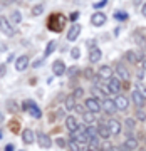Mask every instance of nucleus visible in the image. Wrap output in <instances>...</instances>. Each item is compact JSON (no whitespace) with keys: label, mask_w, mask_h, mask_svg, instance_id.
Here are the masks:
<instances>
[{"label":"nucleus","mask_w":146,"mask_h":151,"mask_svg":"<svg viewBox=\"0 0 146 151\" xmlns=\"http://www.w3.org/2000/svg\"><path fill=\"white\" fill-rule=\"evenodd\" d=\"M74 111H76V113H79V114H84L87 111L86 108H84V106H81V104L77 103V106H76V109H74Z\"/></svg>","instance_id":"nucleus-36"},{"label":"nucleus","mask_w":146,"mask_h":151,"mask_svg":"<svg viewBox=\"0 0 146 151\" xmlns=\"http://www.w3.org/2000/svg\"><path fill=\"white\" fill-rule=\"evenodd\" d=\"M106 20H108V17L103 12H96V14L91 15V24L94 27H103L104 24H106Z\"/></svg>","instance_id":"nucleus-13"},{"label":"nucleus","mask_w":146,"mask_h":151,"mask_svg":"<svg viewBox=\"0 0 146 151\" xmlns=\"http://www.w3.org/2000/svg\"><path fill=\"white\" fill-rule=\"evenodd\" d=\"M35 136H37V141H39V146H40V148L49 150V148L52 146V139H50V136L49 134H45V133H42V131H39Z\"/></svg>","instance_id":"nucleus-15"},{"label":"nucleus","mask_w":146,"mask_h":151,"mask_svg":"<svg viewBox=\"0 0 146 151\" xmlns=\"http://www.w3.org/2000/svg\"><path fill=\"white\" fill-rule=\"evenodd\" d=\"M145 124H146V121H145Z\"/></svg>","instance_id":"nucleus-52"},{"label":"nucleus","mask_w":146,"mask_h":151,"mask_svg":"<svg viewBox=\"0 0 146 151\" xmlns=\"http://www.w3.org/2000/svg\"><path fill=\"white\" fill-rule=\"evenodd\" d=\"M0 121H4V114L0 113Z\"/></svg>","instance_id":"nucleus-50"},{"label":"nucleus","mask_w":146,"mask_h":151,"mask_svg":"<svg viewBox=\"0 0 146 151\" xmlns=\"http://www.w3.org/2000/svg\"><path fill=\"white\" fill-rule=\"evenodd\" d=\"M141 15L146 17V4H143V5H141Z\"/></svg>","instance_id":"nucleus-42"},{"label":"nucleus","mask_w":146,"mask_h":151,"mask_svg":"<svg viewBox=\"0 0 146 151\" xmlns=\"http://www.w3.org/2000/svg\"><path fill=\"white\" fill-rule=\"evenodd\" d=\"M9 19H10L12 24H15V25H17V24H20V22H22V14L19 10H12Z\"/></svg>","instance_id":"nucleus-25"},{"label":"nucleus","mask_w":146,"mask_h":151,"mask_svg":"<svg viewBox=\"0 0 146 151\" xmlns=\"http://www.w3.org/2000/svg\"><path fill=\"white\" fill-rule=\"evenodd\" d=\"M84 76H86L87 79H91V81L94 79V77H96V76H94V72H92L91 69H86V70H84Z\"/></svg>","instance_id":"nucleus-35"},{"label":"nucleus","mask_w":146,"mask_h":151,"mask_svg":"<svg viewBox=\"0 0 146 151\" xmlns=\"http://www.w3.org/2000/svg\"><path fill=\"white\" fill-rule=\"evenodd\" d=\"M106 4H108V0H101V2H97V4H94V9H96V10H99V9H103L104 5H106Z\"/></svg>","instance_id":"nucleus-34"},{"label":"nucleus","mask_w":146,"mask_h":151,"mask_svg":"<svg viewBox=\"0 0 146 151\" xmlns=\"http://www.w3.org/2000/svg\"><path fill=\"white\" fill-rule=\"evenodd\" d=\"M55 47H57V42H55V40H50V42L47 44L45 50H44V57H49V55H50V54L55 50Z\"/></svg>","instance_id":"nucleus-26"},{"label":"nucleus","mask_w":146,"mask_h":151,"mask_svg":"<svg viewBox=\"0 0 146 151\" xmlns=\"http://www.w3.org/2000/svg\"><path fill=\"white\" fill-rule=\"evenodd\" d=\"M7 74V65L5 64H0V77Z\"/></svg>","instance_id":"nucleus-39"},{"label":"nucleus","mask_w":146,"mask_h":151,"mask_svg":"<svg viewBox=\"0 0 146 151\" xmlns=\"http://www.w3.org/2000/svg\"><path fill=\"white\" fill-rule=\"evenodd\" d=\"M14 2H15V0H2V2H0V5H2V7H9V5H12Z\"/></svg>","instance_id":"nucleus-38"},{"label":"nucleus","mask_w":146,"mask_h":151,"mask_svg":"<svg viewBox=\"0 0 146 151\" xmlns=\"http://www.w3.org/2000/svg\"><path fill=\"white\" fill-rule=\"evenodd\" d=\"M65 74L69 76V77H74V76H77V74H79V67H77V65L67 67V70H65Z\"/></svg>","instance_id":"nucleus-29"},{"label":"nucleus","mask_w":146,"mask_h":151,"mask_svg":"<svg viewBox=\"0 0 146 151\" xmlns=\"http://www.w3.org/2000/svg\"><path fill=\"white\" fill-rule=\"evenodd\" d=\"M72 96L76 97V101L82 99V96H84V89H82V87H76V89H74V92H72Z\"/></svg>","instance_id":"nucleus-31"},{"label":"nucleus","mask_w":146,"mask_h":151,"mask_svg":"<svg viewBox=\"0 0 146 151\" xmlns=\"http://www.w3.org/2000/svg\"><path fill=\"white\" fill-rule=\"evenodd\" d=\"M129 101L124 94H118V96L114 97V104H116V109L118 111H126V109L129 108Z\"/></svg>","instance_id":"nucleus-7"},{"label":"nucleus","mask_w":146,"mask_h":151,"mask_svg":"<svg viewBox=\"0 0 146 151\" xmlns=\"http://www.w3.org/2000/svg\"><path fill=\"white\" fill-rule=\"evenodd\" d=\"M55 143H57V146H60V148H65V145H69V143H65L64 138H57V139H55Z\"/></svg>","instance_id":"nucleus-37"},{"label":"nucleus","mask_w":146,"mask_h":151,"mask_svg":"<svg viewBox=\"0 0 146 151\" xmlns=\"http://www.w3.org/2000/svg\"><path fill=\"white\" fill-rule=\"evenodd\" d=\"M0 139H2V131H0Z\"/></svg>","instance_id":"nucleus-51"},{"label":"nucleus","mask_w":146,"mask_h":151,"mask_svg":"<svg viewBox=\"0 0 146 151\" xmlns=\"http://www.w3.org/2000/svg\"><path fill=\"white\" fill-rule=\"evenodd\" d=\"M123 145H124V148L128 151H134V150H138L140 143H138V138L133 133H126V139L123 141Z\"/></svg>","instance_id":"nucleus-5"},{"label":"nucleus","mask_w":146,"mask_h":151,"mask_svg":"<svg viewBox=\"0 0 146 151\" xmlns=\"http://www.w3.org/2000/svg\"><path fill=\"white\" fill-rule=\"evenodd\" d=\"M134 119H136V121H143V123H145V121H146V113L143 111V109H138L136 114H134Z\"/></svg>","instance_id":"nucleus-30"},{"label":"nucleus","mask_w":146,"mask_h":151,"mask_svg":"<svg viewBox=\"0 0 146 151\" xmlns=\"http://www.w3.org/2000/svg\"><path fill=\"white\" fill-rule=\"evenodd\" d=\"M64 106H65V109H69V111H74V109H76V106H77L76 97L72 96V94L65 96V99H64Z\"/></svg>","instance_id":"nucleus-22"},{"label":"nucleus","mask_w":146,"mask_h":151,"mask_svg":"<svg viewBox=\"0 0 146 151\" xmlns=\"http://www.w3.org/2000/svg\"><path fill=\"white\" fill-rule=\"evenodd\" d=\"M0 50H2V52H4V50H7V45H5V44H0Z\"/></svg>","instance_id":"nucleus-47"},{"label":"nucleus","mask_w":146,"mask_h":151,"mask_svg":"<svg viewBox=\"0 0 146 151\" xmlns=\"http://www.w3.org/2000/svg\"><path fill=\"white\" fill-rule=\"evenodd\" d=\"M97 128V136L101 138V139H104V141H108L109 138H111V129H109V126H108V123H101V124H97L96 126Z\"/></svg>","instance_id":"nucleus-12"},{"label":"nucleus","mask_w":146,"mask_h":151,"mask_svg":"<svg viewBox=\"0 0 146 151\" xmlns=\"http://www.w3.org/2000/svg\"><path fill=\"white\" fill-rule=\"evenodd\" d=\"M145 70H138V72H136V79H138V81H141V79H143V77H145Z\"/></svg>","instance_id":"nucleus-40"},{"label":"nucleus","mask_w":146,"mask_h":151,"mask_svg":"<svg viewBox=\"0 0 146 151\" xmlns=\"http://www.w3.org/2000/svg\"><path fill=\"white\" fill-rule=\"evenodd\" d=\"M82 121H84V124H86V126H92V124L96 123V114L86 111V113L82 114Z\"/></svg>","instance_id":"nucleus-23"},{"label":"nucleus","mask_w":146,"mask_h":151,"mask_svg":"<svg viewBox=\"0 0 146 151\" xmlns=\"http://www.w3.org/2000/svg\"><path fill=\"white\" fill-rule=\"evenodd\" d=\"M27 67H29V57L27 55H20V57L15 60V69L19 70V72H22V70H25Z\"/></svg>","instance_id":"nucleus-21"},{"label":"nucleus","mask_w":146,"mask_h":151,"mask_svg":"<svg viewBox=\"0 0 146 151\" xmlns=\"http://www.w3.org/2000/svg\"><path fill=\"white\" fill-rule=\"evenodd\" d=\"M108 87H109V91H111V94L118 96L119 91L123 89V81L119 79L118 76H113V77H111V79L108 81Z\"/></svg>","instance_id":"nucleus-3"},{"label":"nucleus","mask_w":146,"mask_h":151,"mask_svg":"<svg viewBox=\"0 0 146 151\" xmlns=\"http://www.w3.org/2000/svg\"><path fill=\"white\" fill-rule=\"evenodd\" d=\"M113 67L111 65H101L99 67V70H97V76L101 77V79H104V81H109L111 77H113Z\"/></svg>","instance_id":"nucleus-17"},{"label":"nucleus","mask_w":146,"mask_h":151,"mask_svg":"<svg viewBox=\"0 0 146 151\" xmlns=\"http://www.w3.org/2000/svg\"><path fill=\"white\" fill-rule=\"evenodd\" d=\"M133 2H134V5H141V2H143V0H133Z\"/></svg>","instance_id":"nucleus-48"},{"label":"nucleus","mask_w":146,"mask_h":151,"mask_svg":"<svg viewBox=\"0 0 146 151\" xmlns=\"http://www.w3.org/2000/svg\"><path fill=\"white\" fill-rule=\"evenodd\" d=\"M65 70H67V67H65L64 60H60V59L54 60V64H52V72H54L55 76H64Z\"/></svg>","instance_id":"nucleus-18"},{"label":"nucleus","mask_w":146,"mask_h":151,"mask_svg":"<svg viewBox=\"0 0 146 151\" xmlns=\"http://www.w3.org/2000/svg\"><path fill=\"white\" fill-rule=\"evenodd\" d=\"M123 126H124V129L128 131V133H133L136 128V119L134 118H126L124 123H123Z\"/></svg>","instance_id":"nucleus-24"},{"label":"nucleus","mask_w":146,"mask_h":151,"mask_svg":"<svg viewBox=\"0 0 146 151\" xmlns=\"http://www.w3.org/2000/svg\"><path fill=\"white\" fill-rule=\"evenodd\" d=\"M79 128H81V124L77 123V119L74 118V116H67V118H65V129L69 131V134L74 133V131H77Z\"/></svg>","instance_id":"nucleus-16"},{"label":"nucleus","mask_w":146,"mask_h":151,"mask_svg":"<svg viewBox=\"0 0 146 151\" xmlns=\"http://www.w3.org/2000/svg\"><path fill=\"white\" fill-rule=\"evenodd\" d=\"M84 108H86L89 113L97 114V113L103 111V104H101V99H99V97L91 96V97H86V99H84Z\"/></svg>","instance_id":"nucleus-1"},{"label":"nucleus","mask_w":146,"mask_h":151,"mask_svg":"<svg viewBox=\"0 0 146 151\" xmlns=\"http://www.w3.org/2000/svg\"><path fill=\"white\" fill-rule=\"evenodd\" d=\"M77 17H79V12H74V14H70V20H76Z\"/></svg>","instance_id":"nucleus-43"},{"label":"nucleus","mask_w":146,"mask_h":151,"mask_svg":"<svg viewBox=\"0 0 146 151\" xmlns=\"http://www.w3.org/2000/svg\"><path fill=\"white\" fill-rule=\"evenodd\" d=\"M101 104H103V109L106 111V114H116V104H114V99H109V97H103L101 99Z\"/></svg>","instance_id":"nucleus-14"},{"label":"nucleus","mask_w":146,"mask_h":151,"mask_svg":"<svg viewBox=\"0 0 146 151\" xmlns=\"http://www.w3.org/2000/svg\"><path fill=\"white\" fill-rule=\"evenodd\" d=\"M129 99L133 101V104H134L138 109H141V108H143V106L146 104V97L143 96V94H141V92L138 91L136 87L133 89V91H131V97H129Z\"/></svg>","instance_id":"nucleus-4"},{"label":"nucleus","mask_w":146,"mask_h":151,"mask_svg":"<svg viewBox=\"0 0 146 151\" xmlns=\"http://www.w3.org/2000/svg\"><path fill=\"white\" fill-rule=\"evenodd\" d=\"M140 65H141V70H145V72H146V59H145V57L140 60Z\"/></svg>","instance_id":"nucleus-41"},{"label":"nucleus","mask_w":146,"mask_h":151,"mask_svg":"<svg viewBox=\"0 0 146 151\" xmlns=\"http://www.w3.org/2000/svg\"><path fill=\"white\" fill-rule=\"evenodd\" d=\"M24 109L32 114V118H40V116H42V111L39 109V106L34 103V101H25V103H24Z\"/></svg>","instance_id":"nucleus-11"},{"label":"nucleus","mask_w":146,"mask_h":151,"mask_svg":"<svg viewBox=\"0 0 146 151\" xmlns=\"http://www.w3.org/2000/svg\"><path fill=\"white\" fill-rule=\"evenodd\" d=\"M14 59H15V55H14V54H10V55H9V59H7V62H12Z\"/></svg>","instance_id":"nucleus-46"},{"label":"nucleus","mask_w":146,"mask_h":151,"mask_svg":"<svg viewBox=\"0 0 146 151\" xmlns=\"http://www.w3.org/2000/svg\"><path fill=\"white\" fill-rule=\"evenodd\" d=\"M101 57H103L101 49L99 47H91V50H89V62H91V64H96V62L101 60Z\"/></svg>","instance_id":"nucleus-19"},{"label":"nucleus","mask_w":146,"mask_h":151,"mask_svg":"<svg viewBox=\"0 0 146 151\" xmlns=\"http://www.w3.org/2000/svg\"><path fill=\"white\" fill-rule=\"evenodd\" d=\"M0 30L5 34L7 37H12L14 34H15V30H14V25H12V22L9 17L5 15H0Z\"/></svg>","instance_id":"nucleus-2"},{"label":"nucleus","mask_w":146,"mask_h":151,"mask_svg":"<svg viewBox=\"0 0 146 151\" xmlns=\"http://www.w3.org/2000/svg\"><path fill=\"white\" fill-rule=\"evenodd\" d=\"M22 141L25 143V145H32V143H35V134H34L32 129H24L22 131Z\"/></svg>","instance_id":"nucleus-20"},{"label":"nucleus","mask_w":146,"mask_h":151,"mask_svg":"<svg viewBox=\"0 0 146 151\" xmlns=\"http://www.w3.org/2000/svg\"><path fill=\"white\" fill-rule=\"evenodd\" d=\"M81 30H82L81 24H72V25L69 27V30H67V35H65V39H67L69 42H74V40L79 37Z\"/></svg>","instance_id":"nucleus-10"},{"label":"nucleus","mask_w":146,"mask_h":151,"mask_svg":"<svg viewBox=\"0 0 146 151\" xmlns=\"http://www.w3.org/2000/svg\"><path fill=\"white\" fill-rule=\"evenodd\" d=\"M114 69H116V74H118V77L121 79V81H129V79H131L129 70L126 69V65L123 64V62H116Z\"/></svg>","instance_id":"nucleus-9"},{"label":"nucleus","mask_w":146,"mask_h":151,"mask_svg":"<svg viewBox=\"0 0 146 151\" xmlns=\"http://www.w3.org/2000/svg\"><path fill=\"white\" fill-rule=\"evenodd\" d=\"M42 12H44V4H37V5H34L32 9H30V14H32L34 17L40 15Z\"/></svg>","instance_id":"nucleus-27"},{"label":"nucleus","mask_w":146,"mask_h":151,"mask_svg":"<svg viewBox=\"0 0 146 151\" xmlns=\"http://www.w3.org/2000/svg\"><path fill=\"white\" fill-rule=\"evenodd\" d=\"M70 57L74 60H77L79 57H81V50H79V47H72L70 49Z\"/></svg>","instance_id":"nucleus-32"},{"label":"nucleus","mask_w":146,"mask_h":151,"mask_svg":"<svg viewBox=\"0 0 146 151\" xmlns=\"http://www.w3.org/2000/svg\"><path fill=\"white\" fill-rule=\"evenodd\" d=\"M136 89H138V91H140L141 94H143V96L146 97V86H145V84H141V82H138V84H136Z\"/></svg>","instance_id":"nucleus-33"},{"label":"nucleus","mask_w":146,"mask_h":151,"mask_svg":"<svg viewBox=\"0 0 146 151\" xmlns=\"http://www.w3.org/2000/svg\"><path fill=\"white\" fill-rule=\"evenodd\" d=\"M89 151H103V150H101V148H91Z\"/></svg>","instance_id":"nucleus-49"},{"label":"nucleus","mask_w":146,"mask_h":151,"mask_svg":"<svg viewBox=\"0 0 146 151\" xmlns=\"http://www.w3.org/2000/svg\"><path fill=\"white\" fill-rule=\"evenodd\" d=\"M5 151H15V148H14V145H7L5 146Z\"/></svg>","instance_id":"nucleus-44"},{"label":"nucleus","mask_w":146,"mask_h":151,"mask_svg":"<svg viewBox=\"0 0 146 151\" xmlns=\"http://www.w3.org/2000/svg\"><path fill=\"white\" fill-rule=\"evenodd\" d=\"M40 64H42V59H37V60H35V62H34V67H39V65H40Z\"/></svg>","instance_id":"nucleus-45"},{"label":"nucleus","mask_w":146,"mask_h":151,"mask_svg":"<svg viewBox=\"0 0 146 151\" xmlns=\"http://www.w3.org/2000/svg\"><path fill=\"white\" fill-rule=\"evenodd\" d=\"M114 19L116 20H128V14L124 10H118V12H114Z\"/></svg>","instance_id":"nucleus-28"},{"label":"nucleus","mask_w":146,"mask_h":151,"mask_svg":"<svg viewBox=\"0 0 146 151\" xmlns=\"http://www.w3.org/2000/svg\"><path fill=\"white\" fill-rule=\"evenodd\" d=\"M143 59L141 54H138L136 50L129 49V50H126L124 54H123V60H126L128 64H140V60Z\"/></svg>","instance_id":"nucleus-6"},{"label":"nucleus","mask_w":146,"mask_h":151,"mask_svg":"<svg viewBox=\"0 0 146 151\" xmlns=\"http://www.w3.org/2000/svg\"><path fill=\"white\" fill-rule=\"evenodd\" d=\"M108 126H109V129H111V134L113 136H119L121 133H123V123L121 121H118V119H114V118H111L108 121Z\"/></svg>","instance_id":"nucleus-8"}]
</instances>
